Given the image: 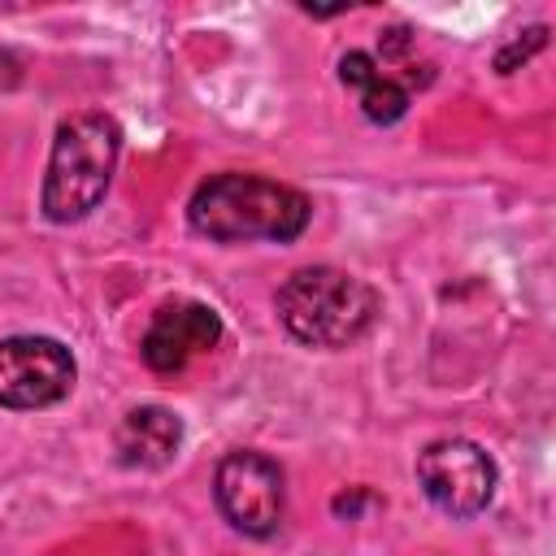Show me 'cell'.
Segmentation results:
<instances>
[{
    "label": "cell",
    "mask_w": 556,
    "mask_h": 556,
    "mask_svg": "<svg viewBox=\"0 0 556 556\" xmlns=\"http://www.w3.org/2000/svg\"><path fill=\"white\" fill-rule=\"evenodd\" d=\"M339 83L361 96V113L374 126H391V122H400L408 113L413 91L404 87L400 74H391L387 65H378L369 52H343L339 56Z\"/></svg>",
    "instance_id": "9"
},
{
    "label": "cell",
    "mask_w": 556,
    "mask_h": 556,
    "mask_svg": "<svg viewBox=\"0 0 556 556\" xmlns=\"http://www.w3.org/2000/svg\"><path fill=\"white\" fill-rule=\"evenodd\" d=\"M78 365L61 339L13 334L0 339V408H48L70 395Z\"/></svg>",
    "instance_id": "6"
},
{
    "label": "cell",
    "mask_w": 556,
    "mask_h": 556,
    "mask_svg": "<svg viewBox=\"0 0 556 556\" xmlns=\"http://www.w3.org/2000/svg\"><path fill=\"white\" fill-rule=\"evenodd\" d=\"M274 308H278L282 330L295 343L339 352V348H352L356 339H365L374 330L382 300L369 282H361L348 269L304 265L278 287Z\"/></svg>",
    "instance_id": "2"
},
{
    "label": "cell",
    "mask_w": 556,
    "mask_h": 556,
    "mask_svg": "<svg viewBox=\"0 0 556 556\" xmlns=\"http://www.w3.org/2000/svg\"><path fill=\"white\" fill-rule=\"evenodd\" d=\"M117 152H122V126L109 113L96 109L70 113L52 135L43 195H39L43 217L56 226L83 222L104 200L109 178L117 169Z\"/></svg>",
    "instance_id": "3"
},
{
    "label": "cell",
    "mask_w": 556,
    "mask_h": 556,
    "mask_svg": "<svg viewBox=\"0 0 556 556\" xmlns=\"http://www.w3.org/2000/svg\"><path fill=\"white\" fill-rule=\"evenodd\" d=\"M417 482L447 517H478L495 500L500 469L473 439H434L417 452Z\"/></svg>",
    "instance_id": "5"
},
{
    "label": "cell",
    "mask_w": 556,
    "mask_h": 556,
    "mask_svg": "<svg viewBox=\"0 0 556 556\" xmlns=\"http://www.w3.org/2000/svg\"><path fill=\"white\" fill-rule=\"evenodd\" d=\"M182 447V421L161 404L130 408L113 430L117 465L126 469H165Z\"/></svg>",
    "instance_id": "8"
},
{
    "label": "cell",
    "mask_w": 556,
    "mask_h": 556,
    "mask_svg": "<svg viewBox=\"0 0 556 556\" xmlns=\"http://www.w3.org/2000/svg\"><path fill=\"white\" fill-rule=\"evenodd\" d=\"M222 339V317L200 304V300H174V304H161L152 313V326L139 343L143 352V365L156 369V374H178L187 369L191 356L200 352H213Z\"/></svg>",
    "instance_id": "7"
},
{
    "label": "cell",
    "mask_w": 556,
    "mask_h": 556,
    "mask_svg": "<svg viewBox=\"0 0 556 556\" xmlns=\"http://www.w3.org/2000/svg\"><path fill=\"white\" fill-rule=\"evenodd\" d=\"M365 500H369L365 491H352V495H339V500H334V513H339V517H356Z\"/></svg>",
    "instance_id": "11"
},
{
    "label": "cell",
    "mask_w": 556,
    "mask_h": 556,
    "mask_svg": "<svg viewBox=\"0 0 556 556\" xmlns=\"http://www.w3.org/2000/svg\"><path fill=\"white\" fill-rule=\"evenodd\" d=\"M547 48V26H530V30H521V39H513V43H504L500 52H495V70L500 74H513L517 65H526L534 52H543Z\"/></svg>",
    "instance_id": "10"
},
{
    "label": "cell",
    "mask_w": 556,
    "mask_h": 556,
    "mask_svg": "<svg viewBox=\"0 0 556 556\" xmlns=\"http://www.w3.org/2000/svg\"><path fill=\"white\" fill-rule=\"evenodd\" d=\"M213 495L222 517L248 539H269L282 526L287 486H282L278 460L265 452H252V447L226 452L213 473Z\"/></svg>",
    "instance_id": "4"
},
{
    "label": "cell",
    "mask_w": 556,
    "mask_h": 556,
    "mask_svg": "<svg viewBox=\"0 0 556 556\" xmlns=\"http://www.w3.org/2000/svg\"><path fill=\"white\" fill-rule=\"evenodd\" d=\"M187 222L213 243H291L308 230L313 204L304 191L261 174H213L187 200Z\"/></svg>",
    "instance_id": "1"
}]
</instances>
